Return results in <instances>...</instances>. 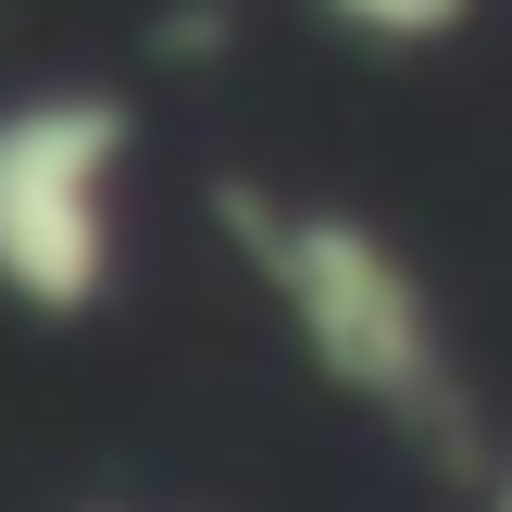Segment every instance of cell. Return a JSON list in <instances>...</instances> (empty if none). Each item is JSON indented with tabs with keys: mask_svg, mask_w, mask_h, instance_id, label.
I'll return each mask as SVG.
<instances>
[{
	"mask_svg": "<svg viewBox=\"0 0 512 512\" xmlns=\"http://www.w3.org/2000/svg\"><path fill=\"white\" fill-rule=\"evenodd\" d=\"M213 238L325 400H350L375 438L450 475L488 450V400H475L450 288L388 213H363L338 188H288V175H213Z\"/></svg>",
	"mask_w": 512,
	"mask_h": 512,
	"instance_id": "1",
	"label": "cell"
},
{
	"mask_svg": "<svg viewBox=\"0 0 512 512\" xmlns=\"http://www.w3.org/2000/svg\"><path fill=\"white\" fill-rule=\"evenodd\" d=\"M338 38H363V50H438V38H463L475 25V0H313Z\"/></svg>",
	"mask_w": 512,
	"mask_h": 512,
	"instance_id": "3",
	"label": "cell"
},
{
	"mask_svg": "<svg viewBox=\"0 0 512 512\" xmlns=\"http://www.w3.org/2000/svg\"><path fill=\"white\" fill-rule=\"evenodd\" d=\"M463 512H512V438H488L463 463Z\"/></svg>",
	"mask_w": 512,
	"mask_h": 512,
	"instance_id": "4",
	"label": "cell"
},
{
	"mask_svg": "<svg viewBox=\"0 0 512 512\" xmlns=\"http://www.w3.org/2000/svg\"><path fill=\"white\" fill-rule=\"evenodd\" d=\"M88 512H150V500H88Z\"/></svg>",
	"mask_w": 512,
	"mask_h": 512,
	"instance_id": "5",
	"label": "cell"
},
{
	"mask_svg": "<svg viewBox=\"0 0 512 512\" xmlns=\"http://www.w3.org/2000/svg\"><path fill=\"white\" fill-rule=\"evenodd\" d=\"M138 250V113L113 88L0 100V300L25 325L113 313Z\"/></svg>",
	"mask_w": 512,
	"mask_h": 512,
	"instance_id": "2",
	"label": "cell"
}]
</instances>
